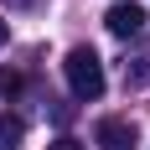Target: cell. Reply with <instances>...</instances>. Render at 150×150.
Instances as JSON below:
<instances>
[{
  "instance_id": "2",
  "label": "cell",
  "mask_w": 150,
  "mask_h": 150,
  "mask_svg": "<svg viewBox=\"0 0 150 150\" xmlns=\"http://www.w3.org/2000/svg\"><path fill=\"white\" fill-rule=\"evenodd\" d=\"M104 26L114 31V36H140L145 31V5H135V0H119V5H109V16H104Z\"/></svg>"
},
{
  "instance_id": "4",
  "label": "cell",
  "mask_w": 150,
  "mask_h": 150,
  "mask_svg": "<svg viewBox=\"0 0 150 150\" xmlns=\"http://www.w3.org/2000/svg\"><path fill=\"white\" fill-rule=\"evenodd\" d=\"M124 83L129 88H145L150 83V42H140V47L124 52Z\"/></svg>"
},
{
  "instance_id": "3",
  "label": "cell",
  "mask_w": 150,
  "mask_h": 150,
  "mask_svg": "<svg viewBox=\"0 0 150 150\" xmlns=\"http://www.w3.org/2000/svg\"><path fill=\"white\" fill-rule=\"evenodd\" d=\"M140 135L129 119H98V150H135Z\"/></svg>"
},
{
  "instance_id": "7",
  "label": "cell",
  "mask_w": 150,
  "mask_h": 150,
  "mask_svg": "<svg viewBox=\"0 0 150 150\" xmlns=\"http://www.w3.org/2000/svg\"><path fill=\"white\" fill-rule=\"evenodd\" d=\"M0 47H5V21H0Z\"/></svg>"
},
{
  "instance_id": "1",
  "label": "cell",
  "mask_w": 150,
  "mask_h": 150,
  "mask_svg": "<svg viewBox=\"0 0 150 150\" xmlns=\"http://www.w3.org/2000/svg\"><path fill=\"white\" fill-rule=\"evenodd\" d=\"M62 73H67L73 98H83V104H93V98L104 93V62H98V52H93V47H73V52H67V62H62Z\"/></svg>"
},
{
  "instance_id": "6",
  "label": "cell",
  "mask_w": 150,
  "mask_h": 150,
  "mask_svg": "<svg viewBox=\"0 0 150 150\" xmlns=\"http://www.w3.org/2000/svg\"><path fill=\"white\" fill-rule=\"evenodd\" d=\"M47 150H83V145H78L73 135H62V140H52V145H47Z\"/></svg>"
},
{
  "instance_id": "5",
  "label": "cell",
  "mask_w": 150,
  "mask_h": 150,
  "mask_svg": "<svg viewBox=\"0 0 150 150\" xmlns=\"http://www.w3.org/2000/svg\"><path fill=\"white\" fill-rule=\"evenodd\" d=\"M21 140H26L21 114H0V150H21Z\"/></svg>"
}]
</instances>
